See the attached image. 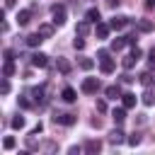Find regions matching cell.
Returning a JSON list of instances; mask_svg holds the SVG:
<instances>
[{
    "label": "cell",
    "instance_id": "ba28073f",
    "mask_svg": "<svg viewBox=\"0 0 155 155\" xmlns=\"http://www.w3.org/2000/svg\"><path fill=\"white\" fill-rule=\"evenodd\" d=\"M82 150H85V153H90V155H94V153H99V150H102V140H87V143L82 145Z\"/></svg>",
    "mask_w": 155,
    "mask_h": 155
},
{
    "label": "cell",
    "instance_id": "4dcf8cb0",
    "mask_svg": "<svg viewBox=\"0 0 155 155\" xmlns=\"http://www.w3.org/2000/svg\"><path fill=\"white\" fill-rule=\"evenodd\" d=\"M2 148H5V150H12V148H15V138H12V136H7V138L2 140Z\"/></svg>",
    "mask_w": 155,
    "mask_h": 155
},
{
    "label": "cell",
    "instance_id": "52a82bcc",
    "mask_svg": "<svg viewBox=\"0 0 155 155\" xmlns=\"http://www.w3.org/2000/svg\"><path fill=\"white\" fill-rule=\"evenodd\" d=\"M124 140H126V138H124V131H121V128H114V131L109 133V143H111V145H121Z\"/></svg>",
    "mask_w": 155,
    "mask_h": 155
},
{
    "label": "cell",
    "instance_id": "83f0119b",
    "mask_svg": "<svg viewBox=\"0 0 155 155\" xmlns=\"http://www.w3.org/2000/svg\"><path fill=\"white\" fill-rule=\"evenodd\" d=\"M80 68H82V70H92V68H94V61H92V58H80Z\"/></svg>",
    "mask_w": 155,
    "mask_h": 155
},
{
    "label": "cell",
    "instance_id": "603a6c76",
    "mask_svg": "<svg viewBox=\"0 0 155 155\" xmlns=\"http://www.w3.org/2000/svg\"><path fill=\"white\" fill-rule=\"evenodd\" d=\"M75 34H80V36L90 34V22H87V19H85V22H80V24L75 27Z\"/></svg>",
    "mask_w": 155,
    "mask_h": 155
},
{
    "label": "cell",
    "instance_id": "74e56055",
    "mask_svg": "<svg viewBox=\"0 0 155 155\" xmlns=\"http://www.w3.org/2000/svg\"><path fill=\"white\" fill-rule=\"evenodd\" d=\"M121 82H133V75H128V73H124V75H121Z\"/></svg>",
    "mask_w": 155,
    "mask_h": 155
},
{
    "label": "cell",
    "instance_id": "484cf974",
    "mask_svg": "<svg viewBox=\"0 0 155 155\" xmlns=\"http://www.w3.org/2000/svg\"><path fill=\"white\" fill-rule=\"evenodd\" d=\"M10 126H12V128H17V131H22V128H24V116H19V114H17V116H12Z\"/></svg>",
    "mask_w": 155,
    "mask_h": 155
},
{
    "label": "cell",
    "instance_id": "7a4b0ae2",
    "mask_svg": "<svg viewBox=\"0 0 155 155\" xmlns=\"http://www.w3.org/2000/svg\"><path fill=\"white\" fill-rule=\"evenodd\" d=\"M97 90H99V80L97 78H85L82 80V92L85 94H94Z\"/></svg>",
    "mask_w": 155,
    "mask_h": 155
},
{
    "label": "cell",
    "instance_id": "d590c367",
    "mask_svg": "<svg viewBox=\"0 0 155 155\" xmlns=\"http://www.w3.org/2000/svg\"><path fill=\"white\" fill-rule=\"evenodd\" d=\"M126 44H128V46H136V36L128 34V36H126Z\"/></svg>",
    "mask_w": 155,
    "mask_h": 155
},
{
    "label": "cell",
    "instance_id": "7bdbcfd3",
    "mask_svg": "<svg viewBox=\"0 0 155 155\" xmlns=\"http://www.w3.org/2000/svg\"><path fill=\"white\" fill-rule=\"evenodd\" d=\"M145 5L148 7H155V0H145Z\"/></svg>",
    "mask_w": 155,
    "mask_h": 155
},
{
    "label": "cell",
    "instance_id": "e575fe53",
    "mask_svg": "<svg viewBox=\"0 0 155 155\" xmlns=\"http://www.w3.org/2000/svg\"><path fill=\"white\" fill-rule=\"evenodd\" d=\"M97 111H107V102L104 99H97Z\"/></svg>",
    "mask_w": 155,
    "mask_h": 155
},
{
    "label": "cell",
    "instance_id": "8d00e7d4",
    "mask_svg": "<svg viewBox=\"0 0 155 155\" xmlns=\"http://www.w3.org/2000/svg\"><path fill=\"white\" fill-rule=\"evenodd\" d=\"M12 58H15V51L7 48V51H5V61H12Z\"/></svg>",
    "mask_w": 155,
    "mask_h": 155
},
{
    "label": "cell",
    "instance_id": "277c9868",
    "mask_svg": "<svg viewBox=\"0 0 155 155\" xmlns=\"http://www.w3.org/2000/svg\"><path fill=\"white\" fill-rule=\"evenodd\" d=\"M126 24H128V17H124V15H116V17H111V19H109V27H111V29H116V31H119V29H124Z\"/></svg>",
    "mask_w": 155,
    "mask_h": 155
},
{
    "label": "cell",
    "instance_id": "ffe728a7",
    "mask_svg": "<svg viewBox=\"0 0 155 155\" xmlns=\"http://www.w3.org/2000/svg\"><path fill=\"white\" fill-rule=\"evenodd\" d=\"M56 68H58V73H63V75H68L73 65H70V63H68L65 58H58V63H56Z\"/></svg>",
    "mask_w": 155,
    "mask_h": 155
},
{
    "label": "cell",
    "instance_id": "d6986e66",
    "mask_svg": "<svg viewBox=\"0 0 155 155\" xmlns=\"http://www.w3.org/2000/svg\"><path fill=\"white\" fill-rule=\"evenodd\" d=\"M61 97H63V102H75V99H78V92H75L73 87H65V90L61 92Z\"/></svg>",
    "mask_w": 155,
    "mask_h": 155
},
{
    "label": "cell",
    "instance_id": "7c38bea8",
    "mask_svg": "<svg viewBox=\"0 0 155 155\" xmlns=\"http://www.w3.org/2000/svg\"><path fill=\"white\" fill-rule=\"evenodd\" d=\"M109 24H104V22H97V29H94V34H97V39H107L109 36Z\"/></svg>",
    "mask_w": 155,
    "mask_h": 155
},
{
    "label": "cell",
    "instance_id": "5bb4252c",
    "mask_svg": "<svg viewBox=\"0 0 155 155\" xmlns=\"http://www.w3.org/2000/svg\"><path fill=\"white\" fill-rule=\"evenodd\" d=\"M104 94H107V99H119V97H121V87H119V85H109V87L104 90Z\"/></svg>",
    "mask_w": 155,
    "mask_h": 155
},
{
    "label": "cell",
    "instance_id": "5b68a950",
    "mask_svg": "<svg viewBox=\"0 0 155 155\" xmlns=\"http://www.w3.org/2000/svg\"><path fill=\"white\" fill-rule=\"evenodd\" d=\"M31 65H34V68H46V65H48V56L41 53V51L34 53V56H31Z\"/></svg>",
    "mask_w": 155,
    "mask_h": 155
},
{
    "label": "cell",
    "instance_id": "836d02e7",
    "mask_svg": "<svg viewBox=\"0 0 155 155\" xmlns=\"http://www.w3.org/2000/svg\"><path fill=\"white\" fill-rule=\"evenodd\" d=\"M131 56H133V58H140V56H143V51H140L138 46H133V48H131Z\"/></svg>",
    "mask_w": 155,
    "mask_h": 155
},
{
    "label": "cell",
    "instance_id": "b9f144b4",
    "mask_svg": "<svg viewBox=\"0 0 155 155\" xmlns=\"http://www.w3.org/2000/svg\"><path fill=\"white\" fill-rule=\"evenodd\" d=\"M107 2H109V5H111V7H114V5H116V7H119V2H121V0H107Z\"/></svg>",
    "mask_w": 155,
    "mask_h": 155
},
{
    "label": "cell",
    "instance_id": "f1b7e54d",
    "mask_svg": "<svg viewBox=\"0 0 155 155\" xmlns=\"http://www.w3.org/2000/svg\"><path fill=\"white\" fill-rule=\"evenodd\" d=\"M73 46H75L78 51H82V48H85V39H82L80 34H75V39H73Z\"/></svg>",
    "mask_w": 155,
    "mask_h": 155
},
{
    "label": "cell",
    "instance_id": "2e32d148",
    "mask_svg": "<svg viewBox=\"0 0 155 155\" xmlns=\"http://www.w3.org/2000/svg\"><path fill=\"white\" fill-rule=\"evenodd\" d=\"M44 94H46V87H44V85L31 90V97H34V102H41V104H44V102H46V97H44Z\"/></svg>",
    "mask_w": 155,
    "mask_h": 155
},
{
    "label": "cell",
    "instance_id": "9c48e42d",
    "mask_svg": "<svg viewBox=\"0 0 155 155\" xmlns=\"http://www.w3.org/2000/svg\"><path fill=\"white\" fill-rule=\"evenodd\" d=\"M140 102H143L145 107H153V104H155V92H153V87H145V92L140 94Z\"/></svg>",
    "mask_w": 155,
    "mask_h": 155
},
{
    "label": "cell",
    "instance_id": "6da1fadb",
    "mask_svg": "<svg viewBox=\"0 0 155 155\" xmlns=\"http://www.w3.org/2000/svg\"><path fill=\"white\" fill-rule=\"evenodd\" d=\"M51 17H53V24H56V27H63V24H65L68 12H65V7H63V5H53V7H51Z\"/></svg>",
    "mask_w": 155,
    "mask_h": 155
},
{
    "label": "cell",
    "instance_id": "9a60e30c",
    "mask_svg": "<svg viewBox=\"0 0 155 155\" xmlns=\"http://www.w3.org/2000/svg\"><path fill=\"white\" fill-rule=\"evenodd\" d=\"M41 41H44V36H41L39 31H34V34H29V36H27V46H31V48H36Z\"/></svg>",
    "mask_w": 155,
    "mask_h": 155
},
{
    "label": "cell",
    "instance_id": "4316f807",
    "mask_svg": "<svg viewBox=\"0 0 155 155\" xmlns=\"http://www.w3.org/2000/svg\"><path fill=\"white\" fill-rule=\"evenodd\" d=\"M136 61H138V58H133V56H131V53H128V56H126V58H124V61H121V63H124V68H126V70H131V68H133V65H136Z\"/></svg>",
    "mask_w": 155,
    "mask_h": 155
},
{
    "label": "cell",
    "instance_id": "7402d4cb",
    "mask_svg": "<svg viewBox=\"0 0 155 155\" xmlns=\"http://www.w3.org/2000/svg\"><path fill=\"white\" fill-rule=\"evenodd\" d=\"M15 75V63L12 61H5V65H2V78H12Z\"/></svg>",
    "mask_w": 155,
    "mask_h": 155
},
{
    "label": "cell",
    "instance_id": "d4e9b609",
    "mask_svg": "<svg viewBox=\"0 0 155 155\" xmlns=\"http://www.w3.org/2000/svg\"><path fill=\"white\" fill-rule=\"evenodd\" d=\"M140 85H143V87H153V85H155V78H153L150 73H143V75H140Z\"/></svg>",
    "mask_w": 155,
    "mask_h": 155
},
{
    "label": "cell",
    "instance_id": "ab89813d",
    "mask_svg": "<svg viewBox=\"0 0 155 155\" xmlns=\"http://www.w3.org/2000/svg\"><path fill=\"white\" fill-rule=\"evenodd\" d=\"M15 2H17V0H5V10H12V7H15Z\"/></svg>",
    "mask_w": 155,
    "mask_h": 155
},
{
    "label": "cell",
    "instance_id": "d6a6232c",
    "mask_svg": "<svg viewBox=\"0 0 155 155\" xmlns=\"http://www.w3.org/2000/svg\"><path fill=\"white\" fill-rule=\"evenodd\" d=\"M17 104H19L22 109H29V107H31V102H29L27 97H19V99H17Z\"/></svg>",
    "mask_w": 155,
    "mask_h": 155
},
{
    "label": "cell",
    "instance_id": "e0dca14e",
    "mask_svg": "<svg viewBox=\"0 0 155 155\" xmlns=\"http://www.w3.org/2000/svg\"><path fill=\"white\" fill-rule=\"evenodd\" d=\"M121 104H124L126 109H133V107H136V94H131V92L121 94Z\"/></svg>",
    "mask_w": 155,
    "mask_h": 155
},
{
    "label": "cell",
    "instance_id": "3957f363",
    "mask_svg": "<svg viewBox=\"0 0 155 155\" xmlns=\"http://www.w3.org/2000/svg\"><path fill=\"white\" fill-rule=\"evenodd\" d=\"M78 119H75V114H56L53 116V124H61V126H73Z\"/></svg>",
    "mask_w": 155,
    "mask_h": 155
},
{
    "label": "cell",
    "instance_id": "4fadbf2b",
    "mask_svg": "<svg viewBox=\"0 0 155 155\" xmlns=\"http://www.w3.org/2000/svg\"><path fill=\"white\" fill-rule=\"evenodd\" d=\"M99 68H102V73H107V75H109V73H114V61H111L109 56H104V58L99 61Z\"/></svg>",
    "mask_w": 155,
    "mask_h": 155
},
{
    "label": "cell",
    "instance_id": "ac0fdd59",
    "mask_svg": "<svg viewBox=\"0 0 155 155\" xmlns=\"http://www.w3.org/2000/svg\"><path fill=\"white\" fill-rule=\"evenodd\" d=\"M44 39H51L53 36V24H39V29H36Z\"/></svg>",
    "mask_w": 155,
    "mask_h": 155
},
{
    "label": "cell",
    "instance_id": "1f68e13d",
    "mask_svg": "<svg viewBox=\"0 0 155 155\" xmlns=\"http://www.w3.org/2000/svg\"><path fill=\"white\" fill-rule=\"evenodd\" d=\"M0 92H2V94L10 92V80H7V78H2V82H0Z\"/></svg>",
    "mask_w": 155,
    "mask_h": 155
},
{
    "label": "cell",
    "instance_id": "60d3db41",
    "mask_svg": "<svg viewBox=\"0 0 155 155\" xmlns=\"http://www.w3.org/2000/svg\"><path fill=\"white\" fill-rule=\"evenodd\" d=\"M80 150H82V148H78V145H73V148H70V150H68V153H70V155H78V153H80Z\"/></svg>",
    "mask_w": 155,
    "mask_h": 155
},
{
    "label": "cell",
    "instance_id": "cb8c5ba5",
    "mask_svg": "<svg viewBox=\"0 0 155 155\" xmlns=\"http://www.w3.org/2000/svg\"><path fill=\"white\" fill-rule=\"evenodd\" d=\"M124 46H128V44H126V36H121V39H111V51H121Z\"/></svg>",
    "mask_w": 155,
    "mask_h": 155
},
{
    "label": "cell",
    "instance_id": "30bf717a",
    "mask_svg": "<svg viewBox=\"0 0 155 155\" xmlns=\"http://www.w3.org/2000/svg\"><path fill=\"white\" fill-rule=\"evenodd\" d=\"M29 19H31V10H19V12H17V24H19V27H27Z\"/></svg>",
    "mask_w": 155,
    "mask_h": 155
},
{
    "label": "cell",
    "instance_id": "44dd1931",
    "mask_svg": "<svg viewBox=\"0 0 155 155\" xmlns=\"http://www.w3.org/2000/svg\"><path fill=\"white\" fill-rule=\"evenodd\" d=\"M111 119H114L116 124H121V121L126 119V107H119V109H114V111H111Z\"/></svg>",
    "mask_w": 155,
    "mask_h": 155
},
{
    "label": "cell",
    "instance_id": "f35d334b",
    "mask_svg": "<svg viewBox=\"0 0 155 155\" xmlns=\"http://www.w3.org/2000/svg\"><path fill=\"white\" fill-rule=\"evenodd\" d=\"M148 61H150V65H153V68H155V48H153V51H150V53H148Z\"/></svg>",
    "mask_w": 155,
    "mask_h": 155
},
{
    "label": "cell",
    "instance_id": "8992f818",
    "mask_svg": "<svg viewBox=\"0 0 155 155\" xmlns=\"http://www.w3.org/2000/svg\"><path fill=\"white\" fill-rule=\"evenodd\" d=\"M85 19H87L90 24H97V22H102V15H99L97 7H90V10L85 12Z\"/></svg>",
    "mask_w": 155,
    "mask_h": 155
},
{
    "label": "cell",
    "instance_id": "f546056e",
    "mask_svg": "<svg viewBox=\"0 0 155 155\" xmlns=\"http://www.w3.org/2000/svg\"><path fill=\"white\" fill-rule=\"evenodd\" d=\"M126 143H128L131 148H136V145H140V136H138V133H133V136H128V138H126Z\"/></svg>",
    "mask_w": 155,
    "mask_h": 155
},
{
    "label": "cell",
    "instance_id": "8fae6325",
    "mask_svg": "<svg viewBox=\"0 0 155 155\" xmlns=\"http://www.w3.org/2000/svg\"><path fill=\"white\" fill-rule=\"evenodd\" d=\"M153 27H155V24H153L150 19H138V22H136V29H138V31H143V34L153 31Z\"/></svg>",
    "mask_w": 155,
    "mask_h": 155
}]
</instances>
